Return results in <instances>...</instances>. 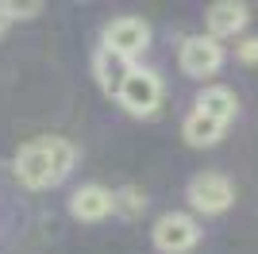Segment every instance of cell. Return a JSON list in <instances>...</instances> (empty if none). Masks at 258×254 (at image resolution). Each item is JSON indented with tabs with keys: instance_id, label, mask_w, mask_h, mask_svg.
<instances>
[{
	"instance_id": "5b68a950",
	"label": "cell",
	"mask_w": 258,
	"mask_h": 254,
	"mask_svg": "<svg viewBox=\"0 0 258 254\" xmlns=\"http://www.w3.org/2000/svg\"><path fill=\"white\" fill-rule=\"evenodd\" d=\"M224 46L212 39V35H189L181 42V50H177V66H181L185 77H193V81H205V77H216L224 70Z\"/></svg>"
},
{
	"instance_id": "52a82bcc",
	"label": "cell",
	"mask_w": 258,
	"mask_h": 254,
	"mask_svg": "<svg viewBox=\"0 0 258 254\" xmlns=\"http://www.w3.org/2000/svg\"><path fill=\"white\" fill-rule=\"evenodd\" d=\"M112 212H116V193L100 181H89V185L74 189V197H70V216L81 223H100Z\"/></svg>"
},
{
	"instance_id": "277c9868",
	"label": "cell",
	"mask_w": 258,
	"mask_h": 254,
	"mask_svg": "<svg viewBox=\"0 0 258 254\" xmlns=\"http://www.w3.org/2000/svg\"><path fill=\"white\" fill-rule=\"evenodd\" d=\"M151 243H154V250H162V254H189L201 243V223H197L193 212H166V216H158V223H154Z\"/></svg>"
},
{
	"instance_id": "8fae6325",
	"label": "cell",
	"mask_w": 258,
	"mask_h": 254,
	"mask_svg": "<svg viewBox=\"0 0 258 254\" xmlns=\"http://www.w3.org/2000/svg\"><path fill=\"white\" fill-rule=\"evenodd\" d=\"M181 135H185V143H189V147L205 150V147H216V143L227 135V123L208 119V116H201V112H189V116H185V123H181Z\"/></svg>"
},
{
	"instance_id": "ba28073f",
	"label": "cell",
	"mask_w": 258,
	"mask_h": 254,
	"mask_svg": "<svg viewBox=\"0 0 258 254\" xmlns=\"http://www.w3.org/2000/svg\"><path fill=\"white\" fill-rule=\"evenodd\" d=\"M247 20H250L247 4H239V0H216L212 8H208V16H205V27H208V35L220 42V39L239 35L247 27Z\"/></svg>"
},
{
	"instance_id": "9c48e42d",
	"label": "cell",
	"mask_w": 258,
	"mask_h": 254,
	"mask_svg": "<svg viewBox=\"0 0 258 254\" xmlns=\"http://www.w3.org/2000/svg\"><path fill=\"white\" fill-rule=\"evenodd\" d=\"M131 70H135V62H127V58H119V54L104 50V46L93 50V77H97V85L104 89V96H112V100L119 96V89H123Z\"/></svg>"
},
{
	"instance_id": "7c38bea8",
	"label": "cell",
	"mask_w": 258,
	"mask_h": 254,
	"mask_svg": "<svg viewBox=\"0 0 258 254\" xmlns=\"http://www.w3.org/2000/svg\"><path fill=\"white\" fill-rule=\"evenodd\" d=\"M112 193H116V212H119V216L135 220V216H143V212H147V193H143V189L123 185V189H112Z\"/></svg>"
},
{
	"instance_id": "6da1fadb",
	"label": "cell",
	"mask_w": 258,
	"mask_h": 254,
	"mask_svg": "<svg viewBox=\"0 0 258 254\" xmlns=\"http://www.w3.org/2000/svg\"><path fill=\"white\" fill-rule=\"evenodd\" d=\"M77 166V147L62 135H39L27 139L20 150H16V177L27 189H50V185H62Z\"/></svg>"
},
{
	"instance_id": "7a4b0ae2",
	"label": "cell",
	"mask_w": 258,
	"mask_h": 254,
	"mask_svg": "<svg viewBox=\"0 0 258 254\" xmlns=\"http://www.w3.org/2000/svg\"><path fill=\"white\" fill-rule=\"evenodd\" d=\"M185 201H189L193 216H224L235 204V185L220 169H201L185 185Z\"/></svg>"
},
{
	"instance_id": "5bb4252c",
	"label": "cell",
	"mask_w": 258,
	"mask_h": 254,
	"mask_svg": "<svg viewBox=\"0 0 258 254\" xmlns=\"http://www.w3.org/2000/svg\"><path fill=\"white\" fill-rule=\"evenodd\" d=\"M8 27H12V20L4 16V12H0V39H4V31H8Z\"/></svg>"
},
{
	"instance_id": "3957f363",
	"label": "cell",
	"mask_w": 258,
	"mask_h": 254,
	"mask_svg": "<svg viewBox=\"0 0 258 254\" xmlns=\"http://www.w3.org/2000/svg\"><path fill=\"white\" fill-rule=\"evenodd\" d=\"M162 100H166V85H162V77L154 74V70H143V66H135L127 74V81H123V89H119L116 104L127 112V116L135 119H151L162 112Z\"/></svg>"
},
{
	"instance_id": "30bf717a",
	"label": "cell",
	"mask_w": 258,
	"mask_h": 254,
	"mask_svg": "<svg viewBox=\"0 0 258 254\" xmlns=\"http://www.w3.org/2000/svg\"><path fill=\"white\" fill-rule=\"evenodd\" d=\"M193 112H201V116L208 119H220V123H231L239 112V96L227 89V85H205L201 93H197V104Z\"/></svg>"
},
{
	"instance_id": "4fadbf2b",
	"label": "cell",
	"mask_w": 258,
	"mask_h": 254,
	"mask_svg": "<svg viewBox=\"0 0 258 254\" xmlns=\"http://www.w3.org/2000/svg\"><path fill=\"white\" fill-rule=\"evenodd\" d=\"M235 58H239L243 66H258V39H254V35L235 42Z\"/></svg>"
},
{
	"instance_id": "8992f818",
	"label": "cell",
	"mask_w": 258,
	"mask_h": 254,
	"mask_svg": "<svg viewBox=\"0 0 258 254\" xmlns=\"http://www.w3.org/2000/svg\"><path fill=\"white\" fill-rule=\"evenodd\" d=\"M100 46L119 54V58H127V62H135V58L147 54V46H151V23L139 20V16H116V20L104 27Z\"/></svg>"
}]
</instances>
